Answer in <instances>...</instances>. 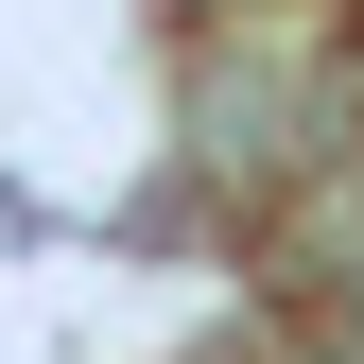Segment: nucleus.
Masks as SVG:
<instances>
[{"instance_id": "f257e3e1", "label": "nucleus", "mask_w": 364, "mask_h": 364, "mask_svg": "<svg viewBox=\"0 0 364 364\" xmlns=\"http://www.w3.org/2000/svg\"><path fill=\"white\" fill-rule=\"evenodd\" d=\"M260 260H278V312L312 347H364V139H330L278 208H260Z\"/></svg>"}]
</instances>
